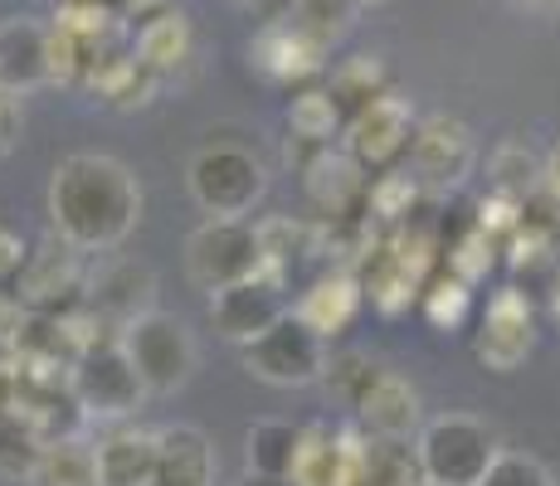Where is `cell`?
Returning a JSON list of instances; mask_svg holds the SVG:
<instances>
[{"mask_svg": "<svg viewBox=\"0 0 560 486\" xmlns=\"http://www.w3.org/2000/svg\"><path fill=\"white\" fill-rule=\"evenodd\" d=\"M142 220V186L113 156L79 151L54 166L49 180V224L63 244L83 253H107Z\"/></svg>", "mask_w": 560, "mask_h": 486, "instance_id": "6da1fadb", "label": "cell"}, {"mask_svg": "<svg viewBox=\"0 0 560 486\" xmlns=\"http://www.w3.org/2000/svg\"><path fill=\"white\" fill-rule=\"evenodd\" d=\"M424 486H478L498 458V434L472 414H439L415 438Z\"/></svg>", "mask_w": 560, "mask_h": 486, "instance_id": "7a4b0ae2", "label": "cell"}, {"mask_svg": "<svg viewBox=\"0 0 560 486\" xmlns=\"http://www.w3.org/2000/svg\"><path fill=\"white\" fill-rule=\"evenodd\" d=\"M190 194L210 220H249L254 204L264 200L268 190V166L254 156L249 146H205L196 161H190Z\"/></svg>", "mask_w": 560, "mask_h": 486, "instance_id": "3957f363", "label": "cell"}, {"mask_svg": "<svg viewBox=\"0 0 560 486\" xmlns=\"http://www.w3.org/2000/svg\"><path fill=\"white\" fill-rule=\"evenodd\" d=\"M186 273L200 292H224L244 277L268 273L264 239L249 220H205L186 244Z\"/></svg>", "mask_w": 560, "mask_h": 486, "instance_id": "277c9868", "label": "cell"}, {"mask_svg": "<svg viewBox=\"0 0 560 486\" xmlns=\"http://www.w3.org/2000/svg\"><path fill=\"white\" fill-rule=\"evenodd\" d=\"M244 355V370L254 380L273 384V389H303V384H317L327 375V341L307 327L298 311L278 317L264 336H254L249 345H240Z\"/></svg>", "mask_w": 560, "mask_h": 486, "instance_id": "5b68a950", "label": "cell"}, {"mask_svg": "<svg viewBox=\"0 0 560 486\" xmlns=\"http://www.w3.org/2000/svg\"><path fill=\"white\" fill-rule=\"evenodd\" d=\"M122 351L137 365V375H142L147 394L156 399L186 389V380L196 375V336L171 311H147L142 321H132L122 331Z\"/></svg>", "mask_w": 560, "mask_h": 486, "instance_id": "8992f818", "label": "cell"}, {"mask_svg": "<svg viewBox=\"0 0 560 486\" xmlns=\"http://www.w3.org/2000/svg\"><path fill=\"white\" fill-rule=\"evenodd\" d=\"M69 389L79 399L83 418H98V424H113V418H132L147 399V384L137 375V365L127 360L122 341H103L93 345L89 355L73 360Z\"/></svg>", "mask_w": 560, "mask_h": 486, "instance_id": "52a82bcc", "label": "cell"}, {"mask_svg": "<svg viewBox=\"0 0 560 486\" xmlns=\"http://www.w3.org/2000/svg\"><path fill=\"white\" fill-rule=\"evenodd\" d=\"M415 107L405 97L385 93L375 97L371 107L347 117V156L357 161L365 176H385V170H400L409 161V146H415Z\"/></svg>", "mask_w": 560, "mask_h": 486, "instance_id": "ba28073f", "label": "cell"}, {"mask_svg": "<svg viewBox=\"0 0 560 486\" xmlns=\"http://www.w3.org/2000/svg\"><path fill=\"white\" fill-rule=\"evenodd\" d=\"M478 166V142H472L468 122L448 112L419 117L415 146H409L405 170L419 180V190H458Z\"/></svg>", "mask_w": 560, "mask_h": 486, "instance_id": "9c48e42d", "label": "cell"}, {"mask_svg": "<svg viewBox=\"0 0 560 486\" xmlns=\"http://www.w3.org/2000/svg\"><path fill=\"white\" fill-rule=\"evenodd\" d=\"M536 351V311L522 287H502L472 321V355L492 375H512Z\"/></svg>", "mask_w": 560, "mask_h": 486, "instance_id": "30bf717a", "label": "cell"}, {"mask_svg": "<svg viewBox=\"0 0 560 486\" xmlns=\"http://www.w3.org/2000/svg\"><path fill=\"white\" fill-rule=\"evenodd\" d=\"M83 292H89V268H83V248L63 244L59 234L45 239L30 253L25 273L15 277V297L25 301V311H69L83 301Z\"/></svg>", "mask_w": 560, "mask_h": 486, "instance_id": "8fae6325", "label": "cell"}, {"mask_svg": "<svg viewBox=\"0 0 560 486\" xmlns=\"http://www.w3.org/2000/svg\"><path fill=\"white\" fill-rule=\"evenodd\" d=\"M288 311L293 307L283 301V273H258L224 292H210V327L234 345H249L254 336H264Z\"/></svg>", "mask_w": 560, "mask_h": 486, "instance_id": "7c38bea8", "label": "cell"}, {"mask_svg": "<svg viewBox=\"0 0 560 486\" xmlns=\"http://www.w3.org/2000/svg\"><path fill=\"white\" fill-rule=\"evenodd\" d=\"M93 311L103 317L107 331L122 336L132 321H142L147 311H156V277L147 263H132V258H113V263L93 268L89 273V292H83Z\"/></svg>", "mask_w": 560, "mask_h": 486, "instance_id": "4fadbf2b", "label": "cell"}, {"mask_svg": "<svg viewBox=\"0 0 560 486\" xmlns=\"http://www.w3.org/2000/svg\"><path fill=\"white\" fill-rule=\"evenodd\" d=\"M54 25H39L30 15H10L0 20V88H10L15 97L54 83Z\"/></svg>", "mask_w": 560, "mask_h": 486, "instance_id": "5bb4252c", "label": "cell"}, {"mask_svg": "<svg viewBox=\"0 0 560 486\" xmlns=\"http://www.w3.org/2000/svg\"><path fill=\"white\" fill-rule=\"evenodd\" d=\"M357 418L371 438H395V442H409L419 428H424L415 384L400 380V375H390V370H375V380L361 389Z\"/></svg>", "mask_w": 560, "mask_h": 486, "instance_id": "9a60e30c", "label": "cell"}, {"mask_svg": "<svg viewBox=\"0 0 560 486\" xmlns=\"http://www.w3.org/2000/svg\"><path fill=\"white\" fill-rule=\"evenodd\" d=\"M322 54H327V49H322L317 39H307L293 20H273V25H264L254 35V45H249L254 69L264 73V79H278V83L317 73L322 69Z\"/></svg>", "mask_w": 560, "mask_h": 486, "instance_id": "2e32d148", "label": "cell"}, {"mask_svg": "<svg viewBox=\"0 0 560 486\" xmlns=\"http://www.w3.org/2000/svg\"><path fill=\"white\" fill-rule=\"evenodd\" d=\"M365 186H371V176H365L347 151L322 146L317 156L307 161V194L327 220H347L357 204H365Z\"/></svg>", "mask_w": 560, "mask_h": 486, "instance_id": "e0dca14e", "label": "cell"}, {"mask_svg": "<svg viewBox=\"0 0 560 486\" xmlns=\"http://www.w3.org/2000/svg\"><path fill=\"white\" fill-rule=\"evenodd\" d=\"M152 486H214V448L196 424H171L156 434Z\"/></svg>", "mask_w": 560, "mask_h": 486, "instance_id": "ac0fdd59", "label": "cell"}, {"mask_svg": "<svg viewBox=\"0 0 560 486\" xmlns=\"http://www.w3.org/2000/svg\"><path fill=\"white\" fill-rule=\"evenodd\" d=\"M361 301H365L361 277H351V273H327V277H317V283L303 292V301H298L293 311L307 321L312 331H317L322 341H337L341 331H351V321H357Z\"/></svg>", "mask_w": 560, "mask_h": 486, "instance_id": "d6986e66", "label": "cell"}, {"mask_svg": "<svg viewBox=\"0 0 560 486\" xmlns=\"http://www.w3.org/2000/svg\"><path fill=\"white\" fill-rule=\"evenodd\" d=\"M303 438H307V428H293L283 418H258L249 428V438H244L249 472L258 482H273V486L293 482V467L303 458Z\"/></svg>", "mask_w": 560, "mask_h": 486, "instance_id": "ffe728a7", "label": "cell"}, {"mask_svg": "<svg viewBox=\"0 0 560 486\" xmlns=\"http://www.w3.org/2000/svg\"><path fill=\"white\" fill-rule=\"evenodd\" d=\"M190 49H196V29H190V20L180 15V10H161L156 20H147L142 29H137V63L142 69H152L156 79H166V73H176L180 63L190 59Z\"/></svg>", "mask_w": 560, "mask_h": 486, "instance_id": "44dd1931", "label": "cell"}, {"mask_svg": "<svg viewBox=\"0 0 560 486\" xmlns=\"http://www.w3.org/2000/svg\"><path fill=\"white\" fill-rule=\"evenodd\" d=\"M103 486H152L156 482V434H113L98 442Z\"/></svg>", "mask_w": 560, "mask_h": 486, "instance_id": "7402d4cb", "label": "cell"}, {"mask_svg": "<svg viewBox=\"0 0 560 486\" xmlns=\"http://www.w3.org/2000/svg\"><path fill=\"white\" fill-rule=\"evenodd\" d=\"M30 486H103V477H98V448H89L83 438L45 442Z\"/></svg>", "mask_w": 560, "mask_h": 486, "instance_id": "603a6c76", "label": "cell"}, {"mask_svg": "<svg viewBox=\"0 0 560 486\" xmlns=\"http://www.w3.org/2000/svg\"><path fill=\"white\" fill-rule=\"evenodd\" d=\"M288 127H293L298 142L322 151L337 142V132H347V112H341V103L331 97V88H303L288 103Z\"/></svg>", "mask_w": 560, "mask_h": 486, "instance_id": "cb8c5ba5", "label": "cell"}, {"mask_svg": "<svg viewBox=\"0 0 560 486\" xmlns=\"http://www.w3.org/2000/svg\"><path fill=\"white\" fill-rule=\"evenodd\" d=\"M361 486H424L419 452L395 438H365L361 442Z\"/></svg>", "mask_w": 560, "mask_h": 486, "instance_id": "d4e9b609", "label": "cell"}, {"mask_svg": "<svg viewBox=\"0 0 560 486\" xmlns=\"http://www.w3.org/2000/svg\"><path fill=\"white\" fill-rule=\"evenodd\" d=\"M419 311H424V321L434 331L454 336V331H463L472 321V283H463L448 268H439L424 283V292H419Z\"/></svg>", "mask_w": 560, "mask_h": 486, "instance_id": "484cf974", "label": "cell"}, {"mask_svg": "<svg viewBox=\"0 0 560 486\" xmlns=\"http://www.w3.org/2000/svg\"><path fill=\"white\" fill-rule=\"evenodd\" d=\"M541 166H546V161L536 156V151L526 146V142H508V146L492 151V161H488V186H492V194H502V200L526 204L536 190H541Z\"/></svg>", "mask_w": 560, "mask_h": 486, "instance_id": "4316f807", "label": "cell"}, {"mask_svg": "<svg viewBox=\"0 0 560 486\" xmlns=\"http://www.w3.org/2000/svg\"><path fill=\"white\" fill-rule=\"evenodd\" d=\"M390 93V83H385V69L371 59V54H357V59L337 63V73H331V97L341 103V112H361V107H371L375 97Z\"/></svg>", "mask_w": 560, "mask_h": 486, "instance_id": "83f0119b", "label": "cell"}, {"mask_svg": "<svg viewBox=\"0 0 560 486\" xmlns=\"http://www.w3.org/2000/svg\"><path fill=\"white\" fill-rule=\"evenodd\" d=\"M39 452H45V438L35 434V428L25 424L20 414H0V477H35V467H39Z\"/></svg>", "mask_w": 560, "mask_h": 486, "instance_id": "f1b7e54d", "label": "cell"}, {"mask_svg": "<svg viewBox=\"0 0 560 486\" xmlns=\"http://www.w3.org/2000/svg\"><path fill=\"white\" fill-rule=\"evenodd\" d=\"M415 204H419V180L409 170H385V176H371V186H365V210L385 224L415 220Z\"/></svg>", "mask_w": 560, "mask_h": 486, "instance_id": "f546056e", "label": "cell"}, {"mask_svg": "<svg viewBox=\"0 0 560 486\" xmlns=\"http://www.w3.org/2000/svg\"><path fill=\"white\" fill-rule=\"evenodd\" d=\"M351 15H357V0H298L293 25L322 49H331L351 29Z\"/></svg>", "mask_w": 560, "mask_h": 486, "instance_id": "4dcf8cb0", "label": "cell"}, {"mask_svg": "<svg viewBox=\"0 0 560 486\" xmlns=\"http://www.w3.org/2000/svg\"><path fill=\"white\" fill-rule=\"evenodd\" d=\"M478 486H556V477L546 472V462H536L532 452H516V448H502L492 458L488 477Z\"/></svg>", "mask_w": 560, "mask_h": 486, "instance_id": "1f68e13d", "label": "cell"}, {"mask_svg": "<svg viewBox=\"0 0 560 486\" xmlns=\"http://www.w3.org/2000/svg\"><path fill=\"white\" fill-rule=\"evenodd\" d=\"M30 263V244L20 229H10V224H0V287H10L20 273H25Z\"/></svg>", "mask_w": 560, "mask_h": 486, "instance_id": "d6a6232c", "label": "cell"}, {"mask_svg": "<svg viewBox=\"0 0 560 486\" xmlns=\"http://www.w3.org/2000/svg\"><path fill=\"white\" fill-rule=\"evenodd\" d=\"M25 321H30L25 301H20L10 287H0V351H15V341H20V331H25Z\"/></svg>", "mask_w": 560, "mask_h": 486, "instance_id": "836d02e7", "label": "cell"}, {"mask_svg": "<svg viewBox=\"0 0 560 486\" xmlns=\"http://www.w3.org/2000/svg\"><path fill=\"white\" fill-rule=\"evenodd\" d=\"M20 122H25V112H20V97L10 93V88H0V156H5V151L20 142Z\"/></svg>", "mask_w": 560, "mask_h": 486, "instance_id": "e575fe53", "label": "cell"}, {"mask_svg": "<svg viewBox=\"0 0 560 486\" xmlns=\"http://www.w3.org/2000/svg\"><path fill=\"white\" fill-rule=\"evenodd\" d=\"M113 10L122 20H142V25H147V20L161 15V10H171V0H113Z\"/></svg>", "mask_w": 560, "mask_h": 486, "instance_id": "d590c367", "label": "cell"}, {"mask_svg": "<svg viewBox=\"0 0 560 486\" xmlns=\"http://www.w3.org/2000/svg\"><path fill=\"white\" fill-rule=\"evenodd\" d=\"M541 190L551 194V200L560 204V142L546 151V166H541Z\"/></svg>", "mask_w": 560, "mask_h": 486, "instance_id": "8d00e7d4", "label": "cell"}, {"mask_svg": "<svg viewBox=\"0 0 560 486\" xmlns=\"http://www.w3.org/2000/svg\"><path fill=\"white\" fill-rule=\"evenodd\" d=\"M551 311L560 317V268H556V283H551Z\"/></svg>", "mask_w": 560, "mask_h": 486, "instance_id": "74e56055", "label": "cell"}, {"mask_svg": "<svg viewBox=\"0 0 560 486\" xmlns=\"http://www.w3.org/2000/svg\"><path fill=\"white\" fill-rule=\"evenodd\" d=\"M59 5H113V0H59Z\"/></svg>", "mask_w": 560, "mask_h": 486, "instance_id": "f35d334b", "label": "cell"}, {"mask_svg": "<svg viewBox=\"0 0 560 486\" xmlns=\"http://www.w3.org/2000/svg\"><path fill=\"white\" fill-rule=\"evenodd\" d=\"M365 5H385V0H357V10H365Z\"/></svg>", "mask_w": 560, "mask_h": 486, "instance_id": "ab89813d", "label": "cell"}, {"mask_svg": "<svg viewBox=\"0 0 560 486\" xmlns=\"http://www.w3.org/2000/svg\"><path fill=\"white\" fill-rule=\"evenodd\" d=\"M532 5H560V0H532Z\"/></svg>", "mask_w": 560, "mask_h": 486, "instance_id": "60d3db41", "label": "cell"}, {"mask_svg": "<svg viewBox=\"0 0 560 486\" xmlns=\"http://www.w3.org/2000/svg\"><path fill=\"white\" fill-rule=\"evenodd\" d=\"M240 5H264V0H240Z\"/></svg>", "mask_w": 560, "mask_h": 486, "instance_id": "b9f144b4", "label": "cell"}, {"mask_svg": "<svg viewBox=\"0 0 560 486\" xmlns=\"http://www.w3.org/2000/svg\"><path fill=\"white\" fill-rule=\"evenodd\" d=\"M0 414H5V399H0Z\"/></svg>", "mask_w": 560, "mask_h": 486, "instance_id": "7bdbcfd3", "label": "cell"}]
</instances>
